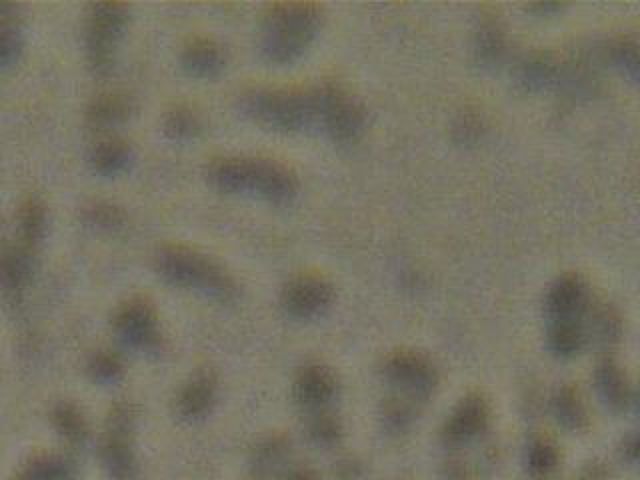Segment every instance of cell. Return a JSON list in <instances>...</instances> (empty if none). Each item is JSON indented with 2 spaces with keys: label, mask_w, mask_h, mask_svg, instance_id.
<instances>
[{
  "label": "cell",
  "mask_w": 640,
  "mask_h": 480,
  "mask_svg": "<svg viewBox=\"0 0 640 480\" xmlns=\"http://www.w3.org/2000/svg\"><path fill=\"white\" fill-rule=\"evenodd\" d=\"M322 10L310 2H280L266 8L260 24V50L274 64L298 60L316 38Z\"/></svg>",
  "instance_id": "obj_1"
},
{
  "label": "cell",
  "mask_w": 640,
  "mask_h": 480,
  "mask_svg": "<svg viewBox=\"0 0 640 480\" xmlns=\"http://www.w3.org/2000/svg\"><path fill=\"white\" fill-rule=\"evenodd\" d=\"M240 102L254 122L272 130L298 132L318 122L316 90L258 86L246 90Z\"/></svg>",
  "instance_id": "obj_2"
},
{
  "label": "cell",
  "mask_w": 640,
  "mask_h": 480,
  "mask_svg": "<svg viewBox=\"0 0 640 480\" xmlns=\"http://www.w3.org/2000/svg\"><path fill=\"white\" fill-rule=\"evenodd\" d=\"M156 268L174 286L202 290L218 298H228L234 290L232 280L216 262L186 246H162L156 254Z\"/></svg>",
  "instance_id": "obj_3"
},
{
  "label": "cell",
  "mask_w": 640,
  "mask_h": 480,
  "mask_svg": "<svg viewBox=\"0 0 640 480\" xmlns=\"http://www.w3.org/2000/svg\"><path fill=\"white\" fill-rule=\"evenodd\" d=\"M318 124L338 142H354L366 128L364 104L340 84L316 88Z\"/></svg>",
  "instance_id": "obj_4"
},
{
  "label": "cell",
  "mask_w": 640,
  "mask_h": 480,
  "mask_svg": "<svg viewBox=\"0 0 640 480\" xmlns=\"http://www.w3.org/2000/svg\"><path fill=\"white\" fill-rule=\"evenodd\" d=\"M128 22V6L120 2H104L92 8L90 22V54L100 70H106L114 56V46L124 34Z\"/></svg>",
  "instance_id": "obj_5"
},
{
  "label": "cell",
  "mask_w": 640,
  "mask_h": 480,
  "mask_svg": "<svg viewBox=\"0 0 640 480\" xmlns=\"http://www.w3.org/2000/svg\"><path fill=\"white\" fill-rule=\"evenodd\" d=\"M332 300V286L314 274H300L292 278L282 292V304L286 312L296 318L318 316L332 304Z\"/></svg>",
  "instance_id": "obj_6"
},
{
  "label": "cell",
  "mask_w": 640,
  "mask_h": 480,
  "mask_svg": "<svg viewBox=\"0 0 640 480\" xmlns=\"http://www.w3.org/2000/svg\"><path fill=\"white\" fill-rule=\"evenodd\" d=\"M298 188V178L286 164L270 158H252L250 192L268 202L286 204L298 194Z\"/></svg>",
  "instance_id": "obj_7"
},
{
  "label": "cell",
  "mask_w": 640,
  "mask_h": 480,
  "mask_svg": "<svg viewBox=\"0 0 640 480\" xmlns=\"http://www.w3.org/2000/svg\"><path fill=\"white\" fill-rule=\"evenodd\" d=\"M384 376L408 394H428L436 384L434 366L416 352H394L384 362Z\"/></svg>",
  "instance_id": "obj_8"
},
{
  "label": "cell",
  "mask_w": 640,
  "mask_h": 480,
  "mask_svg": "<svg viewBox=\"0 0 640 480\" xmlns=\"http://www.w3.org/2000/svg\"><path fill=\"white\" fill-rule=\"evenodd\" d=\"M130 432H132V412L126 404H122L110 416L108 430L104 436V446H102L106 466L120 480H126L134 468Z\"/></svg>",
  "instance_id": "obj_9"
},
{
  "label": "cell",
  "mask_w": 640,
  "mask_h": 480,
  "mask_svg": "<svg viewBox=\"0 0 640 480\" xmlns=\"http://www.w3.org/2000/svg\"><path fill=\"white\" fill-rule=\"evenodd\" d=\"M116 330L132 348L150 350L158 344V324L152 306L144 300L124 304L116 316Z\"/></svg>",
  "instance_id": "obj_10"
},
{
  "label": "cell",
  "mask_w": 640,
  "mask_h": 480,
  "mask_svg": "<svg viewBox=\"0 0 640 480\" xmlns=\"http://www.w3.org/2000/svg\"><path fill=\"white\" fill-rule=\"evenodd\" d=\"M588 290L586 284L574 276H562L554 282L546 296V314L550 322H582L586 310Z\"/></svg>",
  "instance_id": "obj_11"
},
{
  "label": "cell",
  "mask_w": 640,
  "mask_h": 480,
  "mask_svg": "<svg viewBox=\"0 0 640 480\" xmlns=\"http://www.w3.org/2000/svg\"><path fill=\"white\" fill-rule=\"evenodd\" d=\"M488 422V406L480 396L464 398L446 422L444 438L450 444H462L478 436Z\"/></svg>",
  "instance_id": "obj_12"
},
{
  "label": "cell",
  "mask_w": 640,
  "mask_h": 480,
  "mask_svg": "<svg viewBox=\"0 0 640 480\" xmlns=\"http://www.w3.org/2000/svg\"><path fill=\"white\" fill-rule=\"evenodd\" d=\"M182 68L196 78H212L216 76L224 64L226 56L220 44H216L210 38H192L190 42L184 44L182 54H180Z\"/></svg>",
  "instance_id": "obj_13"
},
{
  "label": "cell",
  "mask_w": 640,
  "mask_h": 480,
  "mask_svg": "<svg viewBox=\"0 0 640 480\" xmlns=\"http://www.w3.org/2000/svg\"><path fill=\"white\" fill-rule=\"evenodd\" d=\"M250 172H252V158H240V156L214 158L206 168V176L210 184L216 190L226 194L250 192Z\"/></svg>",
  "instance_id": "obj_14"
},
{
  "label": "cell",
  "mask_w": 640,
  "mask_h": 480,
  "mask_svg": "<svg viewBox=\"0 0 640 480\" xmlns=\"http://www.w3.org/2000/svg\"><path fill=\"white\" fill-rule=\"evenodd\" d=\"M294 392L298 402L304 404L306 408H320L326 402H330V398L334 396L336 382L328 368L314 364V366H306L298 374Z\"/></svg>",
  "instance_id": "obj_15"
},
{
  "label": "cell",
  "mask_w": 640,
  "mask_h": 480,
  "mask_svg": "<svg viewBox=\"0 0 640 480\" xmlns=\"http://www.w3.org/2000/svg\"><path fill=\"white\" fill-rule=\"evenodd\" d=\"M214 402V380L208 374L194 376L180 392L178 410L186 418H198L210 410Z\"/></svg>",
  "instance_id": "obj_16"
},
{
  "label": "cell",
  "mask_w": 640,
  "mask_h": 480,
  "mask_svg": "<svg viewBox=\"0 0 640 480\" xmlns=\"http://www.w3.org/2000/svg\"><path fill=\"white\" fill-rule=\"evenodd\" d=\"M92 160H94L98 172H102V174H118L130 164L132 148H130V144L126 140L108 138V140L100 142L94 148Z\"/></svg>",
  "instance_id": "obj_17"
},
{
  "label": "cell",
  "mask_w": 640,
  "mask_h": 480,
  "mask_svg": "<svg viewBox=\"0 0 640 480\" xmlns=\"http://www.w3.org/2000/svg\"><path fill=\"white\" fill-rule=\"evenodd\" d=\"M596 386L602 394V398L614 406L624 408L630 400V386L626 382V376L620 372L618 366L606 362L596 372Z\"/></svg>",
  "instance_id": "obj_18"
},
{
  "label": "cell",
  "mask_w": 640,
  "mask_h": 480,
  "mask_svg": "<svg viewBox=\"0 0 640 480\" xmlns=\"http://www.w3.org/2000/svg\"><path fill=\"white\" fill-rule=\"evenodd\" d=\"M162 126L168 138L184 142L194 138L200 132L202 122H200V116L190 106H174L164 114Z\"/></svg>",
  "instance_id": "obj_19"
},
{
  "label": "cell",
  "mask_w": 640,
  "mask_h": 480,
  "mask_svg": "<svg viewBox=\"0 0 640 480\" xmlns=\"http://www.w3.org/2000/svg\"><path fill=\"white\" fill-rule=\"evenodd\" d=\"M550 348L560 354V356H572L576 354L584 340V326L582 322H550V332H548Z\"/></svg>",
  "instance_id": "obj_20"
},
{
  "label": "cell",
  "mask_w": 640,
  "mask_h": 480,
  "mask_svg": "<svg viewBox=\"0 0 640 480\" xmlns=\"http://www.w3.org/2000/svg\"><path fill=\"white\" fill-rule=\"evenodd\" d=\"M132 114V102L126 94H104L92 108L98 124H120Z\"/></svg>",
  "instance_id": "obj_21"
},
{
  "label": "cell",
  "mask_w": 640,
  "mask_h": 480,
  "mask_svg": "<svg viewBox=\"0 0 640 480\" xmlns=\"http://www.w3.org/2000/svg\"><path fill=\"white\" fill-rule=\"evenodd\" d=\"M556 414L558 418L566 424V426H580V422L584 420V406L580 402V398L576 396V392L572 390H562L556 398Z\"/></svg>",
  "instance_id": "obj_22"
},
{
  "label": "cell",
  "mask_w": 640,
  "mask_h": 480,
  "mask_svg": "<svg viewBox=\"0 0 640 480\" xmlns=\"http://www.w3.org/2000/svg\"><path fill=\"white\" fill-rule=\"evenodd\" d=\"M610 54L614 64L622 66L632 78H636L638 72V50H636V42L630 38H620L618 42H614L610 46Z\"/></svg>",
  "instance_id": "obj_23"
},
{
  "label": "cell",
  "mask_w": 640,
  "mask_h": 480,
  "mask_svg": "<svg viewBox=\"0 0 640 480\" xmlns=\"http://www.w3.org/2000/svg\"><path fill=\"white\" fill-rule=\"evenodd\" d=\"M558 454L554 450L552 444L548 442H536L530 448V456H528V466L534 474H546L556 466Z\"/></svg>",
  "instance_id": "obj_24"
},
{
  "label": "cell",
  "mask_w": 640,
  "mask_h": 480,
  "mask_svg": "<svg viewBox=\"0 0 640 480\" xmlns=\"http://www.w3.org/2000/svg\"><path fill=\"white\" fill-rule=\"evenodd\" d=\"M502 50V36L496 26H484L480 32V54L482 58H498Z\"/></svg>",
  "instance_id": "obj_25"
},
{
  "label": "cell",
  "mask_w": 640,
  "mask_h": 480,
  "mask_svg": "<svg viewBox=\"0 0 640 480\" xmlns=\"http://www.w3.org/2000/svg\"><path fill=\"white\" fill-rule=\"evenodd\" d=\"M312 436L318 442H332L338 436V422L328 416V414H320L314 422H312Z\"/></svg>",
  "instance_id": "obj_26"
},
{
  "label": "cell",
  "mask_w": 640,
  "mask_h": 480,
  "mask_svg": "<svg viewBox=\"0 0 640 480\" xmlns=\"http://www.w3.org/2000/svg\"><path fill=\"white\" fill-rule=\"evenodd\" d=\"M122 366H120V360L114 356V354H102L98 360H96V372L100 378L104 380H110V378H116L120 374Z\"/></svg>",
  "instance_id": "obj_27"
},
{
  "label": "cell",
  "mask_w": 640,
  "mask_h": 480,
  "mask_svg": "<svg viewBox=\"0 0 640 480\" xmlns=\"http://www.w3.org/2000/svg\"><path fill=\"white\" fill-rule=\"evenodd\" d=\"M288 480H316V476L312 472H308V470H302V472L292 474Z\"/></svg>",
  "instance_id": "obj_28"
}]
</instances>
